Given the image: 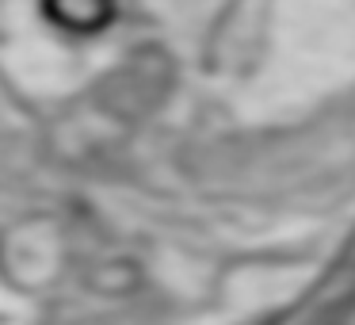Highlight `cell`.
<instances>
[{
	"instance_id": "6da1fadb",
	"label": "cell",
	"mask_w": 355,
	"mask_h": 325,
	"mask_svg": "<svg viewBox=\"0 0 355 325\" xmlns=\"http://www.w3.org/2000/svg\"><path fill=\"white\" fill-rule=\"evenodd\" d=\"M46 16L58 24L73 27V31H96L100 24L111 19V4L100 0H80V4H46Z\"/></svg>"
}]
</instances>
